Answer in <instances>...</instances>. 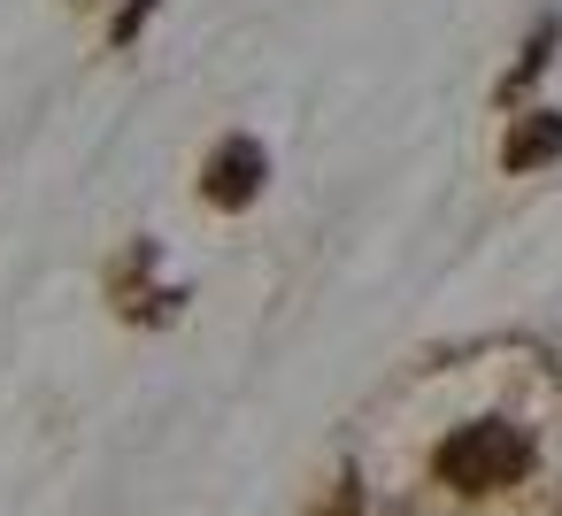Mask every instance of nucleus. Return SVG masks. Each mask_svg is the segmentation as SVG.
<instances>
[{
	"instance_id": "obj_2",
	"label": "nucleus",
	"mask_w": 562,
	"mask_h": 516,
	"mask_svg": "<svg viewBox=\"0 0 562 516\" xmlns=\"http://www.w3.org/2000/svg\"><path fill=\"white\" fill-rule=\"evenodd\" d=\"M262 178H270L262 139H224V147L209 155V170H201V193H209L216 209H255V201H262Z\"/></svg>"
},
{
	"instance_id": "obj_1",
	"label": "nucleus",
	"mask_w": 562,
	"mask_h": 516,
	"mask_svg": "<svg viewBox=\"0 0 562 516\" xmlns=\"http://www.w3.org/2000/svg\"><path fill=\"white\" fill-rule=\"evenodd\" d=\"M524 470H531V431L508 424V416H477V424H462L431 447V478L454 485V493H501Z\"/></svg>"
},
{
	"instance_id": "obj_4",
	"label": "nucleus",
	"mask_w": 562,
	"mask_h": 516,
	"mask_svg": "<svg viewBox=\"0 0 562 516\" xmlns=\"http://www.w3.org/2000/svg\"><path fill=\"white\" fill-rule=\"evenodd\" d=\"M547 63H554V24H539V32H531V47H524V63H516V70L501 78V101H516V93H524V86H531V78H539Z\"/></svg>"
},
{
	"instance_id": "obj_3",
	"label": "nucleus",
	"mask_w": 562,
	"mask_h": 516,
	"mask_svg": "<svg viewBox=\"0 0 562 516\" xmlns=\"http://www.w3.org/2000/svg\"><path fill=\"white\" fill-rule=\"evenodd\" d=\"M554 155H562V109H531V116H516L508 139H501V170H539V162H554Z\"/></svg>"
},
{
	"instance_id": "obj_5",
	"label": "nucleus",
	"mask_w": 562,
	"mask_h": 516,
	"mask_svg": "<svg viewBox=\"0 0 562 516\" xmlns=\"http://www.w3.org/2000/svg\"><path fill=\"white\" fill-rule=\"evenodd\" d=\"M554 516H562V501H554Z\"/></svg>"
}]
</instances>
